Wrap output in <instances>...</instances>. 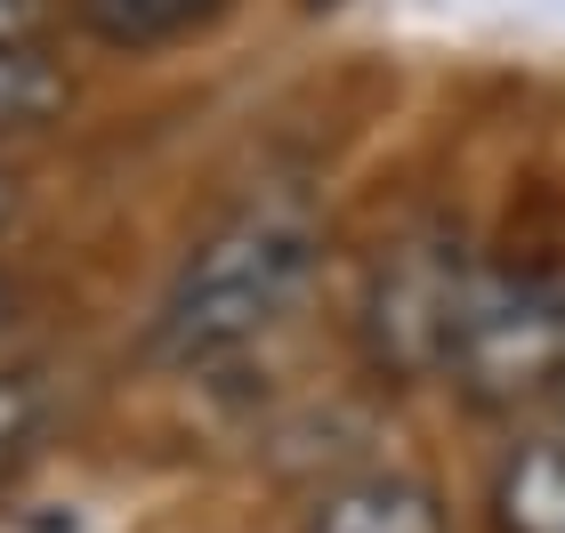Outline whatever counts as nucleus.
Masks as SVG:
<instances>
[{"label":"nucleus","instance_id":"obj_1","mask_svg":"<svg viewBox=\"0 0 565 533\" xmlns=\"http://www.w3.org/2000/svg\"><path fill=\"white\" fill-rule=\"evenodd\" d=\"M323 259V218L299 186H267L243 211H226L186 250L153 308V355L162 364H218L291 316L307 275Z\"/></svg>","mask_w":565,"mask_h":533},{"label":"nucleus","instance_id":"obj_2","mask_svg":"<svg viewBox=\"0 0 565 533\" xmlns=\"http://www.w3.org/2000/svg\"><path fill=\"white\" fill-rule=\"evenodd\" d=\"M452 380L477 404H533L565 388V284L542 267H477L452 340Z\"/></svg>","mask_w":565,"mask_h":533},{"label":"nucleus","instance_id":"obj_3","mask_svg":"<svg viewBox=\"0 0 565 533\" xmlns=\"http://www.w3.org/2000/svg\"><path fill=\"white\" fill-rule=\"evenodd\" d=\"M469 243L452 226H413L380 250L372 284H364V348L380 372L396 380H436L452 372V340H460V308L477 284Z\"/></svg>","mask_w":565,"mask_h":533},{"label":"nucleus","instance_id":"obj_4","mask_svg":"<svg viewBox=\"0 0 565 533\" xmlns=\"http://www.w3.org/2000/svg\"><path fill=\"white\" fill-rule=\"evenodd\" d=\"M299 533H452V525L436 510V493L413 477H355V486L323 493Z\"/></svg>","mask_w":565,"mask_h":533},{"label":"nucleus","instance_id":"obj_5","mask_svg":"<svg viewBox=\"0 0 565 533\" xmlns=\"http://www.w3.org/2000/svg\"><path fill=\"white\" fill-rule=\"evenodd\" d=\"M493 525L501 533H565V437H525L493 469Z\"/></svg>","mask_w":565,"mask_h":533},{"label":"nucleus","instance_id":"obj_6","mask_svg":"<svg viewBox=\"0 0 565 533\" xmlns=\"http://www.w3.org/2000/svg\"><path fill=\"white\" fill-rule=\"evenodd\" d=\"M73 9H82V24L97 41H114V49H162V41L202 33L226 0H73Z\"/></svg>","mask_w":565,"mask_h":533},{"label":"nucleus","instance_id":"obj_7","mask_svg":"<svg viewBox=\"0 0 565 533\" xmlns=\"http://www.w3.org/2000/svg\"><path fill=\"white\" fill-rule=\"evenodd\" d=\"M57 97H65V82H57V65H49L33 41H0V130L49 121Z\"/></svg>","mask_w":565,"mask_h":533},{"label":"nucleus","instance_id":"obj_8","mask_svg":"<svg viewBox=\"0 0 565 533\" xmlns=\"http://www.w3.org/2000/svg\"><path fill=\"white\" fill-rule=\"evenodd\" d=\"M33 428H41V396L24 388L17 372H0V477H9L24 461V445H33Z\"/></svg>","mask_w":565,"mask_h":533},{"label":"nucleus","instance_id":"obj_9","mask_svg":"<svg viewBox=\"0 0 565 533\" xmlns=\"http://www.w3.org/2000/svg\"><path fill=\"white\" fill-rule=\"evenodd\" d=\"M41 24V0H0V41H33Z\"/></svg>","mask_w":565,"mask_h":533},{"label":"nucleus","instance_id":"obj_10","mask_svg":"<svg viewBox=\"0 0 565 533\" xmlns=\"http://www.w3.org/2000/svg\"><path fill=\"white\" fill-rule=\"evenodd\" d=\"M17 211V186H9V178H0V218H9Z\"/></svg>","mask_w":565,"mask_h":533},{"label":"nucleus","instance_id":"obj_11","mask_svg":"<svg viewBox=\"0 0 565 533\" xmlns=\"http://www.w3.org/2000/svg\"><path fill=\"white\" fill-rule=\"evenodd\" d=\"M9 308H17V299H9V284H0V332H9Z\"/></svg>","mask_w":565,"mask_h":533},{"label":"nucleus","instance_id":"obj_12","mask_svg":"<svg viewBox=\"0 0 565 533\" xmlns=\"http://www.w3.org/2000/svg\"><path fill=\"white\" fill-rule=\"evenodd\" d=\"M316 9H323V0H316Z\"/></svg>","mask_w":565,"mask_h":533}]
</instances>
